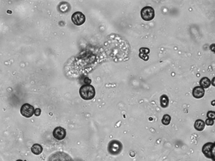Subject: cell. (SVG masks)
Here are the masks:
<instances>
[{
  "instance_id": "6da1fadb",
  "label": "cell",
  "mask_w": 215,
  "mask_h": 161,
  "mask_svg": "<svg viewBox=\"0 0 215 161\" xmlns=\"http://www.w3.org/2000/svg\"><path fill=\"white\" fill-rule=\"evenodd\" d=\"M79 93L83 99L85 100H91L95 95V90L93 86L84 84L80 88Z\"/></svg>"
},
{
  "instance_id": "7a4b0ae2",
  "label": "cell",
  "mask_w": 215,
  "mask_h": 161,
  "mask_svg": "<svg viewBox=\"0 0 215 161\" xmlns=\"http://www.w3.org/2000/svg\"><path fill=\"white\" fill-rule=\"evenodd\" d=\"M122 148V144L121 142L118 140H113L109 143L108 150L111 155H118L120 153Z\"/></svg>"
},
{
  "instance_id": "3957f363",
  "label": "cell",
  "mask_w": 215,
  "mask_h": 161,
  "mask_svg": "<svg viewBox=\"0 0 215 161\" xmlns=\"http://www.w3.org/2000/svg\"><path fill=\"white\" fill-rule=\"evenodd\" d=\"M215 148V143L208 142L203 145L202 151L207 158L212 159L214 161Z\"/></svg>"
},
{
  "instance_id": "277c9868",
  "label": "cell",
  "mask_w": 215,
  "mask_h": 161,
  "mask_svg": "<svg viewBox=\"0 0 215 161\" xmlns=\"http://www.w3.org/2000/svg\"><path fill=\"white\" fill-rule=\"evenodd\" d=\"M141 16L142 19L146 21H150L155 17V11L150 6L144 7L141 11Z\"/></svg>"
},
{
  "instance_id": "5b68a950",
  "label": "cell",
  "mask_w": 215,
  "mask_h": 161,
  "mask_svg": "<svg viewBox=\"0 0 215 161\" xmlns=\"http://www.w3.org/2000/svg\"><path fill=\"white\" fill-rule=\"evenodd\" d=\"M20 112L24 117L30 118L32 117L34 114V107L28 103H25L22 105L20 109Z\"/></svg>"
},
{
  "instance_id": "8992f818",
  "label": "cell",
  "mask_w": 215,
  "mask_h": 161,
  "mask_svg": "<svg viewBox=\"0 0 215 161\" xmlns=\"http://www.w3.org/2000/svg\"><path fill=\"white\" fill-rule=\"evenodd\" d=\"M71 20L76 25L81 26L84 24L86 20V17L81 12H77L72 14Z\"/></svg>"
},
{
  "instance_id": "52a82bcc",
  "label": "cell",
  "mask_w": 215,
  "mask_h": 161,
  "mask_svg": "<svg viewBox=\"0 0 215 161\" xmlns=\"http://www.w3.org/2000/svg\"><path fill=\"white\" fill-rule=\"evenodd\" d=\"M66 131L65 129L61 127H57L55 128L53 132V135L56 139L62 140L66 136Z\"/></svg>"
},
{
  "instance_id": "ba28073f",
  "label": "cell",
  "mask_w": 215,
  "mask_h": 161,
  "mask_svg": "<svg viewBox=\"0 0 215 161\" xmlns=\"http://www.w3.org/2000/svg\"><path fill=\"white\" fill-rule=\"evenodd\" d=\"M205 93L204 89L201 86H197L194 87L192 90V95L193 97L196 99H201L203 97Z\"/></svg>"
},
{
  "instance_id": "9c48e42d",
  "label": "cell",
  "mask_w": 215,
  "mask_h": 161,
  "mask_svg": "<svg viewBox=\"0 0 215 161\" xmlns=\"http://www.w3.org/2000/svg\"><path fill=\"white\" fill-rule=\"evenodd\" d=\"M139 51V58L144 61H148L149 59V57L148 55L150 52V49L147 47H142L140 48Z\"/></svg>"
},
{
  "instance_id": "30bf717a",
  "label": "cell",
  "mask_w": 215,
  "mask_h": 161,
  "mask_svg": "<svg viewBox=\"0 0 215 161\" xmlns=\"http://www.w3.org/2000/svg\"><path fill=\"white\" fill-rule=\"evenodd\" d=\"M205 124V122L201 119H198L195 121L194 124V127L197 131L201 132L204 129Z\"/></svg>"
},
{
  "instance_id": "8fae6325",
  "label": "cell",
  "mask_w": 215,
  "mask_h": 161,
  "mask_svg": "<svg viewBox=\"0 0 215 161\" xmlns=\"http://www.w3.org/2000/svg\"><path fill=\"white\" fill-rule=\"evenodd\" d=\"M32 153L36 155H40L43 151V148L41 145L38 144H34L31 149Z\"/></svg>"
},
{
  "instance_id": "7c38bea8",
  "label": "cell",
  "mask_w": 215,
  "mask_h": 161,
  "mask_svg": "<svg viewBox=\"0 0 215 161\" xmlns=\"http://www.w3.org/2000/svg\"><path fill=\"white\" fill-rule=\"evenodd\" d=\"M200 84L203 89H207L211 86V80L207 77H203L200 81Z\"/></svg>"
},
{
  "instance_id": "4fadbf2b",
  "label": "cell",
  "mask_w": 215,
  "mask_h": 161,
  "mask_svg": "<svg viewBox=\"0 0 215 161\" xmlns=\"http://www.w3.org/2000/svg\"><path fill=\"white\" fill-rule=\"evenodd\" d=\"M169 104V99L166 95H163L160 97V105L163 108H167Z\"/></svg>"
},
{
  "instance_id": "5bb4252c",
  "label": "cell",
  "mask_w": 215,
  "mask_h": 161,
  "mask_svg": "<svg viewBox=\"0 0 215 161\" xmlns=\"http://www.w3.org/2000/svg\"><path fill=\"white\" fill-rule=\"evenodd\" d=\"M171 117L168 114H166L163 117L161 120L162 123L165 125H168L170 123L171 121Z\"/></svg>"
},
{
  "instance_id": "9a60e30c",
  "label": "cell",
  "mask_w": 215,
  "mask_h": 161,
  "mask_svg": "<svg viewBox=\"0 0 215 161\" xmlns=\"http://www.w3.org/2000/svg\"><path fill=\"white\" fill-rule=\"evenodd\" d=\"M207 117L209 119L214 120L215 119V112L213 111H209L207 112Z\"/></svg>"
},
{
  "instance_id": "2e32d148",
  "label": "cell",
  "mask_w": 215,
  "mask_h": 161,
  "mask_svg": "<svg viewBox=\"0 0 215 161\" xmlns=\"http://www.w3.org/2000/svg\"><path fill=\"white\" fill-rule=\"evenodd\" d=\"M205 124L208 125V126H212V125H214V120H212V119H207L205 120Z\"/></svg>"
},
{
  "instance_id": "e0dca14e",
  "label": "cell",
  "mask_w": 215,
  "mask_h": 161,
  "mask_svg": "<svg viewBox=\"0 0 215 161\" xmlns=\"http://www.w3.org/2000/svg\"><path fill=\"white\" fill-rule=\"evenodd\" d=\"M41 109L37 108L34 110V114L35 116H39L41 115Z\"/></svg>"
},
{
  "instance_id": "ac0fdd59",
  "label": "cell",
  "mask_w": 215,
  "mask_h": 161,
  "mask_svg": "<svg viewBox=\"0 0 215 161\" xmlns=\"http://www.w3.org/2000/svg\"><path fill=\"white\" fill-rule=\"evenodd\" d=\"M16 161H24L22 160H16ZM25 161H26V160Z\"/></svg>"
}]
</instances>
